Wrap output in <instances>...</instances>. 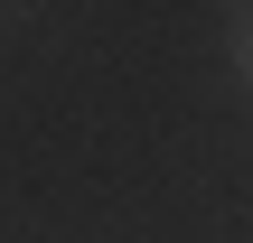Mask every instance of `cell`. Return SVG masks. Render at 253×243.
<instances>
[{"mask_svg":"<svg viewBox=\"0 0 253 243\" xmlns=\"http://www.w3.org/2000/svg\"><path fill=\"white\" fill-rule=\"evenodd\" d=\"M235 66H244V84H253V9H244V37H235Z\"/></svg>","mask_w":253,"mask_h":243,"instance_id":"obj_1","label":"cell"}]
</instances>
